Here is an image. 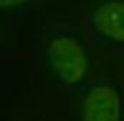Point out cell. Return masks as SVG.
Masks as SVG:
<instances>
[{"mask_svg": "<svg viewBox=\"0 0 124 121\" xmlns=\"http://www.w3.org/2000/svg\"><path fill=\"white\" fill-rule=\"evenodd\" d=\"M48 55L52 61L55 73L64 82H78L87 70V59L82 47L69 37H59L52 41L48 48Z\"/></svg>", "mask_w": 124, "mask_h": 121, "instance_id": "obj_1", "label": "cell"}, {"mask_svg": "<svg viewBox=\"0 0 124 121\" xmlns=\"http://www.w3.org/2000/svg\"><path fill=\"white\" fill-rule=\"evenodd\" d=\"M83 121H121V100L110 85H96L89 91L82 111Z\"/></svg>", "mask_w": 124, "mask_h": 121, "instance_id": "obj_2", "label": "cell"}, {"mask_svg": "<svg viewBox=\"0 0 124 121\" xmlns=\"http://www.w3.org/2000/svg\"><path fill=\"white\" fill-rule=\"evenodd\" d=\"M96 28L114 41L124 43V4L108 2L96 11L94 14Z\"/></svg>", "mask_w": 124, "mask_h": 121, "instance_id": "obj_3", "label": "cell"}, {"mask_svg": "<svg viewBox=\"0 0 124 121\" xmlns=\"http://www.w3.org/2000/svg\"><path fill=\"white\" fill-rule=\"evenodd\" d=\"M27 0H0V7H16V5H23Z\"/></svg>", "mask_w": 124, "mask_h": 121, "instance_id": "obj_4", "label": "cell"}]
</instances>
